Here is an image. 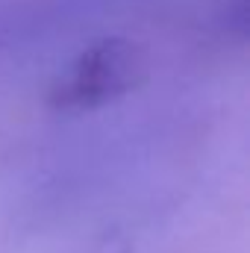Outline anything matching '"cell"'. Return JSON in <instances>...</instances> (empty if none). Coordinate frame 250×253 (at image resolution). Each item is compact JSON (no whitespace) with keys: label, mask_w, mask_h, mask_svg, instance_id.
<instances>
[{"label":"cell","mask_w":250,"mask_h":253,"mask_svg":"<svg viewBox=\"0 0 250 253\" xmlns=\"http://www.w3.org/2000/svg\"><path fill=\"white\" fill-rule=\"evenodd\" d=\"M141 74L138 47L126 39H103L83 50L59 74L50 88V103L65 112L97 109L126 94Z\"/></svg>","instance_id":"cell-1"}]
</instances>
